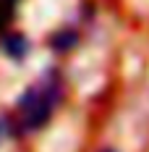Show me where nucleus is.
<instances>
[{"mask_svg":"<svg viewBox=\"0 0 149 152\" xmlns=\"http://www.w3.org/2000/svg\"><path fill=\"white\" fill-rule=\"evenodd\" d=\"M65 97V81L58 68H47L29 89L21 92L16 100V118L13 131L16 134H34L45 129L50 118L55 115L58 105Z\"/></svg>","mask_w":149,"mask_h":152,"instance_id":"f257e3e1","label":"nucleus"},{"mask_svg":"<svg viewBox=\"0 0 149 152\" xmlns=\"http://www.w3.org/2000/svg\"><path fill=\"white\" fill-rule=\"evenodd\" d=\"M0 50L11 58V61H24L26 55L31 53V45L29 39L21 34V31H3V37H0Z\"/></svg>","mask_w":149,"mask_h":152,"instance_id":"f03ea898","label":"nucleus"},{"mask_svg":"<svg viewBox=\"0 0 149 152\" xmlns=\"http://www.w3.org/2000/svg\"><path fill=\"white\" fill-rule=\"evenodd\" d=\"M76 45H78V31L71 29V26H68V29L63 26L60 31H55V34L50 37V47H52L55 53H68V50H73Z\"/></svg>","mask_w":149,"mask_h":152,"instance_id":"7ed1b4c3","label":"nucleus"},{"mask_svg":"<svg viewBox=\"0 0 149 152\" xmlns=\"http://www.w3.org/2000/svg\"><path fill=\"white\" fill-rule=\"evenodd\" d=\"M18 3L21 0H0V34L13 24L16 13H18Z\"/></svg>","mask_w":149,"mask_h":152,"instance_id":"20e7f679","label":"nucleus"},{"mask_svg":"<svg viewBox=\"0 0 149 152\" xmlns=\"http://www.w3.org/2000/svg\"><path fill=\"white\" fill-rule=\"evenodd\" d=\"M100 152H118V150H110V147H105V150H100Z\"/></svg>","mask_w":149,"mask_h":152,"instance_id":"39448f33","label":"nucleus"},{"mask_svg":"<svg viewBox=\"0 0 149 152\" xmlns=\"http://www.w3.org/2000/svg\"><path fill=\"white\" fill-rule=\"evenodd\" d=\"M0 134H3V129H0Z\"/></svg>","mask_w":149,"mask_h":152,"instance_id":"423d86ee","label":"nucleus"}]
</instances>
